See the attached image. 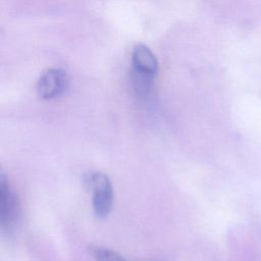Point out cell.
Here are the masks:
<instances>
[{
    "instance_id": "4",
    "label": "cell",
    "mask_w": 261,
    "mask_h": 261,
    "mask_svg": "<svg viewBox=\"0 0 261 261\" xmlns=\"http://www.w3.org/2000/svg\"><path fill=\"white\" fill-rule=\"evenodd\" d=\"M133 69L141 73L154 76L157 72L158 63L152 51L144 46L138 45L133 51Z\"/></svg>"
},
{
    "instance_id": "1",
    "label": "cell",
    "mask_w": 261,
    "mask_h": 261,
    "mask_svg": "<svg viewBox=\"0 0 261 261\" xmlns=\"http://www.w3.org/2000/svg\"><path fill=\"white\" fill-rule=\"evenodd\" d=\"M93 195V210L98 217H106L113 204V189L110 178L103 172H94L89 177Z\"/></svg>"
},
{
    "instance_id": "5",
    "label": "cell",
    "mask_w": 261,
    "mask_h": 261,
    "mask_svg": "<svg viewBox=\"0 0 261 261\" xmlns=\"http://www.w3.org/2000/svg\"><path fill=\"white\" fill-rule=\"evenodd\" d=\"M95 259L96 261H126L118 253L102 248L95 251Z\"/></svg>"
},
{
    "instance_id": "3",
    "label": "cell",
    "mask_w": 261,
    "mask_h": 261,
    "mask_svg": "<svg viewBox=\"0 0 261 261\" xmlns=\"http://www.w3.org/2000/svg\"><path fill=\"white\" fill-rule=\"evenodd\" d=\"M67 88V76L64 71L57 68L46 70L37 83V92L42 99H53L61 94Z\"/></svg>"
},
{
    "instance_id": "2",
    "label": "cell",
    "mask_w": 261,
    "mask_h": 261,
    "mask_svg": "<svg viewBox=\"0 0 261 261\" xmlns=\"http://www.w3.org/2000/svg\"><path fill=\"white\" fill-rule=\"evenodd\" d=\"M19 201L4 174L0 177V223L3 229H11L19 216Z\"/></svg>"
}]
</instances>
